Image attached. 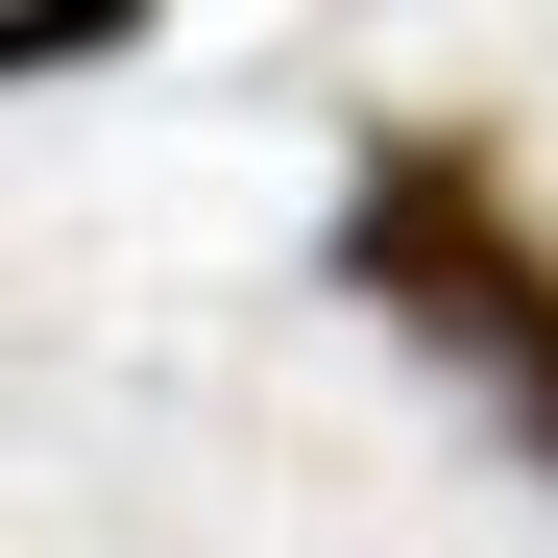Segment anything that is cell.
Instances as JSON below:
<instances>
[{"label": "cell", "instance_id": "7a4b0ae2", "mask_svg": "<svg viewBox=\"0 0 558 558\" xmlns=\"http://www.w3.org/2000/svg\"><path fill=\"white\" fill-rule=\"evenodd\" d=\"M170 0H0V98H49V73H122Z\"/></svg>", "mask_w": 558, "mask_h": 558}, {"label": "cell", "instance_id": "6da1fadb", "mask_svg": "<svg viewBox=\"0 0 558 558\" xmlns=\"http://www.w3.org/2000/svg\"><path fill=\"white\" fill-rule=\"evenodd\" d=\"M340 292L413 316L461 389L534 437V486H558V243H534V195H510V146L389 122V146H364V195H340Z\"/></svg>", "mask_w": 558, "mask_h": 558}]
</instances>
